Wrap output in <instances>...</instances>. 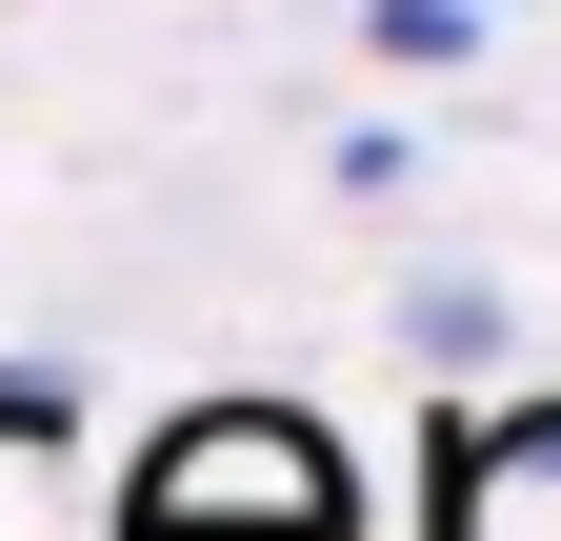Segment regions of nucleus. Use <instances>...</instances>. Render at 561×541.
<instances>
[{
    "instance_id": "obj_1",
    "label": "nucleus",
    "mask_w": 561,
    "mask_h": 541,
    "mask_svg": "<svg viewBox=\"0 0 561 541\" xmlns=\"http://www.w3.org/2000/svg\"><path fill=\"white\" fill-rule=\"evenodd\" d=\"M101 541H362V461L301 401H201V422L140 441V482H121Z\"/></svg>"
},
{
    "instance_id": "obj_2",
    "label": "nucleus",
    "mask_w": 561,
    "mask_h": 541,
    "mask_svg": "<svg viewBox=\"0 0 561 541\" xmlns=\"http://www.w3.org/2000/svg\"><path fill=\"white\" fill-rule=\"evenodd\" d=\"M442 541H561V401L442 422Z\"/></svg>"
},
{
    "instance_id": "obj_3",
    "label": "nucleus",
    "mask_w": 561,
    "mask_h": 541,
    "mask_svg": "<svg viewBox=\"0 0 561 541\" xmlns=\"http://www.w3.org/2000/svg\"><path fill=\"white\" fill-rule=\"evenodd\" d=\"M0 541H101V502H81V381H41V361H0Z\"/></svg>"
},
{
    "instance_id": "obj_4",
    "label": "nucleus",
    "mask_w": 561,
    "mask_h": 541,
    "mask_svg": "<svg viewBox=\"0 0 561 541\" xmlns=\"http://www.w3.org/2000/svg\"><path fill=\"white\" fill-rule=\"evenodd\" d=\"M362 60H401V81H461V60H481V0H362Z\"/></svg>"
},
{
    "instance_id": "obj_5",
    "label": "nucleus",
    "mask_w": 561,
    "mask_h": 541,
    "mask_svg": "<svg viewBox=\"0 0 561 541\" xmlns=\"http://www.w3.org/2000/svg\"><path fill=\"white\" fill-rule=\"evenodd\" d=\"M401 361L481 381V361H502V301H481V281H421V301H401Z\"/></svg>"
}]
</instances>
